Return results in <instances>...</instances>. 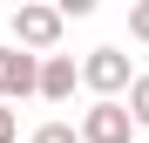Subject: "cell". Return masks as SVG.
Listing matches in <instances>:
<instances>
[{"label": "cell", "instance_id": "3957f363", "mask_svg": "<svg viewBox=\"0 0 149 143\" xmlns=\"http://www.w3.org/2000/svg\"><path fill=\"white\" fill-rule=\"evenodd\" d=\"M74 136H81V143H136V123H129L122 102H88Z\"/></svg>", "mask_w": 149, "mask_h": 143}, {"label": "cell", "instance_id": "5b68a950", "mask_svg": "<svg viewBox=\"0 0 149 143\" xmlns=\"http://www.w3.org/2000/svg\"><path fill=\"white\" fill-rule=\"evenodd\" d=\"M34 55H20V48H0V102H20V95H34Z\"/></svg>", "mask_w": 149, "mask_h": 143}, {"label": "cell", "instance_id": "ba28073f", "mask_svg": "<svg viewBox=\"0 0 149 143\" xmlns=\"http://www.w3.org/2000/svg\"><path fill=\"white\" fill-rule=\"evenodd\" d=\"M129 34H136V41H149V0H136V7H129Z\"/></svg>", "mask_w": 149, "mask_h": 143}, {"label": "cell", "instance_id": "9c48e42d", "mask_svg": "<svg viewBox=\"0 0 149 143\" xmlns=\"http://www.w3.org/2000/svg\"><path fill=\"white\" fill-rule=\"evenodd\" d=\"M14 136H20V130H14V109L0 102V143H14Z\"/></svg>", "mask_w": 149, "mask_h": 143}, {"label": "cell", "instance_id": "52a82bcc", "mask_svg": "<svg viewBox=\"0 0 149 143\" xmlns=\"http://www.w3.org/2000/svg\"><path fill=\"white\" fill-rule=\"evenodd\" d=\"M27 143H81V136H74V123H41Z\"/></svg>", "mask_w": 149, "mask_h": 143}, {"label": "cell", "instance_id": "277c9868", "mask_svg": "<svg viewBox=\"0 0 149 143\" xmlns=\"http://www.w3.org/2000/svg\"><path fill=\"white\" fill-rule=\"evenodd\" d=\"M74 55H41V68H34V95H47V102H68L74 95Z\"/></svg>", "mask_w": 149, "mask_h": 143}, {"label": "cell", "instance_id": "6da1fadb", "mask_svg": "<svg viewBox=\"0 0 149 143\" xmlns=\"http://www.w3.org/2000/svg\"><path fill=\"white\" fill-rule=\"evenodd\" d=\"M74 75H81V89H95V102H122V89L136 82V68L122 48H95V55L74 61Z\"/></svg>", "mask_w": 149, "mask_h": 143}, {"label": "cell", "instance_id": "8992f818", "mask_svg": "<svg viewBox=\"0 0 149 143\" xmlns=\"http://www.w3.org/2000/svg\"><path fill=\"white\" fill-rule=\"evenodd\" d=\"M122 109H129V123H136V130H149V75H136L129 89H122Z\"/></svg>", "mask_w": 149, "mask_h": 143}, {"label": "cell", "instance_id": "7a4b0ae2", "mask_svg": "<svg viewBox=\"0 0 149 143\" xmlns=\"http://www.w3.org/2000/svg\"><path fill=\"white\" fill-rule=\"evenodd\" d=\"M14 41H20V55L34 48V61L54 55L61 48V14L54 7H14Z\"/></svg>", "mask_w": 149, "mask_h": 143}]
</instances>
